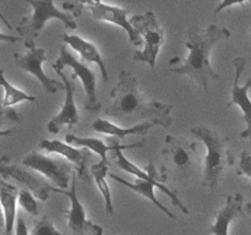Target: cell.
<instances>
[{"mask_svg":"<svg viewBox=\"0 0 251 235\" xmlns=\"http://www.w3.org/2000/svg\"><path fill=\"white\" fill-rule=\"evenodd\" d=\"M229 37L230 31L226 27L210 24L203 29L200 26H191L186 31L185 46L189 49L188 58L181 65L171 66L169 70L193 78L194 82L207 92L210 81L220 78L218 72L211 65V51L220 42Z\"/></svg>","mask_w":251,"mask_h":235,"instance_id":"cell-2","label":"cell"},{"mask_svg":"<svg viewBox=\"0 0 251 235\" xmlns=\"http://www.w3.org/2000/svg\"><path fill=\"white\" fill-rule=\"evenodd\" d=\"M22 164L26 168L43 174L46 178L53 181L56 186H59V188H63V190L69 188V181L73 180L74 171H75L70 162L61 158H51L36 151L26 154Z\"/></svg>","mask_w":251,"mask_h":235,"instance_id":"cell-8","label":"cell"},{"mask_svg":"<svg viewBox=\"0 0 251 235\" xmlns=\"http://www.w3.org/2000/svg\"><path fill=\"white\" fill-rule=\"evenodd\" d=\"M172 109V104L147 99L140 90L137 78L124 70L119 73L117 85L110 92V102L104 114L122 127L152 121L167 129L173 124Z\"/></svg>","mask_w":251,"mask_h":235,"instance_id":"cell-1","label":"cell"},{"mask_svg":"<svg viewBox=\"0 0 251 235\" xmlns=\"http://www.w3.org/2000/svg\"><path fill=\"white\" fill-rule=\"evenodd\" d=\"M1 117L6 118L9 121H14V122H21L22 118L19 113L16 112L12 108H5V109H1Z\"/></svg>","mask_w":251,"mask_h":235,"instance_id":"cell-29","label":"cell"},{"mask_svg":"<svg viewBox=\"0 0 251 235\" xmlns=\"http://www.w3.org/2000/svg\"><path fill=\"white\" fill-rule=\"evenodd\" d=\"M199 164L198 148L194 142L167 136L162 149V166L159 178L164 184L168 180H186L196 170Z\"/></svg>","mask_w":251,"mask_h":235,"instance_id":"cell-4","label":"cell"},{"mask_svg":"<svg viewBox=\"0 0 251 235\" xmlns=\"http://www.w3.org/2000/svg\"><path fill=\"white\" fill-rule=\"evenodd\" d=\"M65 140L66 143L71 144V146H78L93 151L100 157V161L107 162V153L109 151H115L118 143H119V140L115 139V137H109V139H107V143H104L103 141L95 139V137H78L73 134L66 135Z\"/></svg>","mask_w":251,"mask_h":235,"instance_id":"cell-21","label":"cell"},{"mask_svg":"<svg viewBox=\"0 0 251 235\" xmlns=\"http://www.w3.org/2000/svg\"><path fill=\"white\" fill-rule=\"evenodd\" d=\"M0 81H1V86L4 88V98H2V109L5 108H11L12 105L17 104V103L22 102H36V97L34 95L27 94L24 91L19 90L15 86H12L9 81L5 77L4 70H0Z\"/></svg>","mask_w":251,"mask_h":235,"instance_id":"cell-24","label":"cell"},{"mask_svg":"<svg viewBox=\"0 0 251 235\" xmlns=\"http://www.w3.org/2000/svg\"><path fill=\"white\" fill-rule=\"evenodd\" d=\"M15 235H28V229L22 218H19L16 220V234Z\"/></svg>","mask_w":251,"mask_h":235,"instance_id":"cell-31","label":"cell"},{"mask_svg":"<svg viewBox=\"0 0 251 235\" xmlns=\"http://www.w3.org/2000/svg\"><path fill=\"white\" fill-rule=\"evenodd\" d=\"M250 154H251V152H250Z\"/></svg>","mask_w":251,"mask_h":235,"instance_id":"cell-35","label":"cell"},{"mask_svg":"<svg viewBox=\"0 0 251 235\" xmlns=\"http://www.w3.org/2000/svg\"><path fill=\"white\" fill-rule=\"evenodd\" d=\"M19 203L28 214L37 217L39 215V206L37 203L34 195H32L29 191L21 190L19 193Z\"/></svg>","mask_w":251,"mask_h":235,"instance_id":"cell-25","label":"cell"},{"mask_svg":"<svg viewBox=\"0 0 251 235\" xmlns=\"http://www.w3.org/2000/svg\"><path fill=\"white\" fill-rule=\"evenodd\" d=\"M64 41H65V43H68L71 48L75 49L86 63L97 64L98 68H100V75H102L103 81L107 82L108 70L107 68H105V64L104 61H103L100 50H98L97 47H96L95 44L86 41V39L81 38L80 36H76V34H64Z\"/></svg>","mask_w":251,"mask_h":235,"instance_id":"cell-18","label":"cell"},{"mask_svg":"<svg viewBox=\"0 0 251 235\" xmlns=\"http://www.w3.org/2000/svg\"><path fill=\"white\" fill-rule=\"evenodd\" d=\"M145 141L137 142V143H131V144H119L118 148L115 151H113L115 158V163L119 166L120 169L125 170L126 173L132 174V175L137 176V179H142V180H146L149 183L153 184L154 186H157V188L162 191L163 193H166L169 198H171L172 203H173L176 207H178L184 214L188 215L190 213V211L188 210L185 205L179 200L178 197V191H173L171 188H167L164 184L161 183V178H159V174L157 173L156 166H154L153 162H150L149 165L146 166L145 170L140 169L136 164H134L132 162H130L126 157L123 154V149H130V148H139V147H144Z\"/></svg>","mask_w":251,"mask_h":235,"instance_id":"cell-7","label":"cell"},{"mask_svg":"<svg viewBox=\"0 0 251 235\" xmlns=\"http://www.w3.org/2000/svg\"><path fill=\"white\" fill-rule=\"evenodd\" d=\"M55 72L63 80L64 86H65V100H64V104L61 107V110L59 112V114H56L48 122V126H47L48 127V131L53 135L59 134L64 126H75L78 122V119H80L77 107H76L75 103V86H74L71 80H69L68 76L63 71L55 69Z\"/></svg>","mask_w":251,"mask_h":235,"instance_id":"cell-16","label":"cell"},{"mask_svg":"<svg viewBox=\"0 0 251 235\" xmlns=\"http://www.w3.org/2000/svg\"><path fill=\"white\" fill-rule=\"evenodd\" d=\"M1 39L2 41H7V42H11V43H14V42H17L20 38H17V37H12V36H5L4 33H1Z\"/></svg>","mask_w":251,"mask_h":235,"instance_id":"cell-32","label":"cell"},{"mask_svg":"<svg viewBox=\"0 0 251 235\" xmlns=\"http://www.w3.org/2000/svg\"><path fill=\"white\" fill-rule=\"evenodd\" d=\"M237 175L239 176H247L251 180V154L250 152H242L240 154V162L239 165L237 168Z\"/></svg>","mask_w":251,"mask_h":235,"instance_id":"cell-27","label":"cell"},{"mask_svg":"<svg viewBox=\"0 0 251 235\" xmlns=\"http://www.w3.org/2000/svg\"><path fill=\"white\" fill-rule=\"evenodd\" d=\"M191 134L205 143L207 148L203 163L202 186L211 192L216 190L221 175L228 166L234 165L235 154L229 148V137H221L218 132L205 125H199L191 129Z\"/></svg>","mask_w":251,"mask_h":235,"instance_id":"cell-3","label":"cell"},{"mask_svg":"<svg viewBox=\"0 0 251 235\" xmlns=\"http://www.w3.org/2000/svg\"><path fill=\"white\" fill-rule=\"evenodd\" d=\"M25 47L28 49L26 54H14L15 64H16L17 68L33 75L39 81L44 91L49 94L65 91V86L63 82H59V81L48 77L42 69V64L47 61L46 50L43 48L36 47V44H29V46Z\"/></svg>","mask_w":251,"mask_h":235,"instance_id":"cell-10","label":"cell"},{"mask_svg":"<svg viewBox=\"0 0 251 235\" xmlns=\"http://www.w3.org/2000/svg\"><path fill=\"white\" fill-rule=\"evenodd\" d=\"M42 149H46L49 153H56L64 157L66 161L75 164V170L77 171L78 178L90 181L88 176V163L92 158V153L87 148H76L69 143L58 141V140H43L39 143Z\"/></svg>","mask_w":251,"mask_h":235,"instance_id":"cell-15","label":"cell"},{"mask_svg":"<svg viewBox=\"0 0 251 235\" xmlns=\"http://www.w3.org/2000/svg\"><path fill=\"white\" fill-rule=\"evenodd\" d=\"M86 6L90 9L91 14L96 20H100V21L109 22V24H114L117 26H120L129 36V41L132 46L141 47L144 41H142L141 36L137 33L131 26L130 21L127 20V11L126 9L123 7L114 6V5L104 4L102 1H86Z\"/></svg>","mask_w":251,"mask_h":235,"instance_id":"cell-14","label":"cell"},{"mask_svg":"<svg viewBox=\"0 0 251 235\" xmlns=\"http://www.w3.org/2000/svg\"><path fill=\"white\" fill-rule=\"evenodd\" d=\"M69 66L75 71V75L78 76L82 82L83 88L86 93V102L85 108L90 112H98L100 109V103L98 102L97 97V86H96V75L86 64L82 61L77 60L75 55L70 53L66 48V46H63L59 51V56L56 59V63L53 65V69L63 70V68Z\"/></svg>","mask_w":251,"mask_h":235,"instance_id":"cell-9","label":"cell"},{"mask_svg":"<svg viewBox=\"0 0 251 235\" xmlns=\"http://www.w3.org/2000/svg\"><path fill=\"white\" fill-rule=\"evenodd\" d=\"M109 176L113 179V180L118 181V183H120L122 185L131 188L132 191H135V192H137L139 195L144 196V197H146L147 200L151 201V202L153 203L154 206H157V208H159V210H161L162 212L167 215V217H169L171 219H176V215L173 214V212H172V211H169L166 206L162 205V203L159 202L158 198L156 197V195H154L153 184L149 183V181H146V180H142V179H136V181H135V183H130V181H126L125 179L120 178V176L115 175V174H109Z\"/></svg>","mask_w":251,"mask_h":235,"instance_id":"cell-22","label":"cell"},{"mask_svg":"<svg viewBox=\"0 0 251 235\" xmlns=\"http://www.w3.org/2000/svg\"><path fill=\"white\" fill-rule=\"evenodd\" d=\"M77 171H74L73 180H71L70 190H63L59 188H53L50 190L54 192L61 193V195L68 196L70 200L71 207L69 211H65L68 214V225L71 232L75 235H103V229L100 225H96L86 217V211L83 206L81 205L80 198L77 196Z\"/></svg>","mask_w":251,"mask_h":235,"instance_id":"cell-11","label":"cell"},{"mask_svg":"<svg viewBox=\"0 0 251 235\" xmlns=\"http://www.w3.org/2000/svg\"><path fill=\"white\" fill-rule=\"evenodd\" d=\"M0 173H1L2 178H11L17 183L22 184L38 200L47 201L49 198V191H50L51 186L33 171L27 170L24 166L11 163L6 156H2L0 159Z\"/></svg>","mask_w":251,"mask_h":235,"instance_id":"cell-12","label":"cell"},{"mask_svg":"<svg viewBox=\"0 0 251 235\" xmlns=\"http://www.w3.org/2000/svg\"><path fill=\"white\" fill-rule=\"evenodd\" d=\"M130 24L135 31L141 36L145 47L134 54L136 61L149 64L152 72L156 75V61L162 44L164 43L163 29L158 24L156 15L152 11L144 15H136L130 20Z\"/></svg>","mask_w":251,"mask_h":235,"instance_id":"cell-6","label":"cell"},{"mask_svg":"<svg viewBox=\"0 0 251 235\" xmlns=\"http://www.w3.org/2000/svg\"><path fill=\"white\" fill-rule=\"evenodd\" d=\"M245 65H247V59L245 58L238 56V58L234 59V82H233L232 97H230L229 102L227 103V108L232 107V105H238L242 109L243 115H244V121L247 124V129L240 132L239 136L240 139H249V141L251 142V99L249 97L251 76L244 85H240V77L244 72Z\"/></svg>","mask_w":251,"mask_h":235,"instance_id":"cell-13","label":"cell"},{"mask_svg":"<svg viewBox=\"0 0 251 235\" xmlns=\"http://www.w3.org/2000/svg\"><path fill=\"white\" fill-rule=\"evenodd\" d=\"M19 190L16 186L5 183L4 179L0 181V201L4 211L5 235H11L16 220V200L19 198Z\"/></svg>","mask_w":251,"mask_h":235,"instance_id":"cell-20","label":"cell"},{"mask_svg":"<svg viewBox=\"0 0 251 235\" xmlns=\"http://www.w3.org/2000/svg\"><path fill=\"white\" fill-rule=\"evenodd\" d=\"M244 4H247V2L245 1H222L215 9V14H220L221 11H223V10L228 9V7L230 6H237V5H244Z\"/></svg>","mask_w":251,"mask_h":235,"instance_id":"cell-30","label":"cell"},{"mask_svg":"<svg viewBox=\"0 0 251 235\" xmlns=\"http://www.w3.org/2000/svg\"><path fill=\"white\" fill-rule=\"evenodd\" d=\"M153 126H157L156 122L152 121H146L141 122V124L134 125L131 127H122L115 125L114 122L109 121V120L105 119H97L92 124V127L95 131L100 132V134L109 135V136L115 137L120 141V140H124L125 137L132 136V135H146L149 132L150 129H152Z\"/></svg>","mask_w":251,"mask_h":235,"instance_id":"cell-19","label":"cell"},{"mask_svg":"<svg viewBox=\"0 0 251 235\" xmlns=\"http://www.w3.org/2000/svg\"><path fill=\"white\" fill-rule=\"evenodd\" d=\"M32 235H64L60 232L54 228L53 223L48 217L44 215L39 222L36 223L33 230H32Z\"/></svg>","mask_w":251,"mask_h":235,"instance_id":"cell-26","label":"cell"},{"mask_svg":"<svg viewBox=\"0 0 251 235\" xmlns=\"http://www.w3.org/2000/svg\"><path fill=\"white\" fill-rule=\"evenodd\" d=\"M32 6V14L24 17L16 29L20 37L24 38L25 46L36 44V39L39 37L42 29L50 20H59L63 22L65 28L76 29L77 24L74 16L66 11H60L53 1H38V0H27Z\"/></svg>","mask_w":251,"mask_h":235,"instance_id":"cell-5","label":"cell"},{"mask_svg":"<svg viewBox=\"0 0 251 235\" xmlns=\"http://www.w3.org/2000/svg\"><path fill=\"white\" fill-rule=\"evenodd\" d=\"M244 197L242 193L229 195L226 201V205L217 213L216 222L210 227L208 232L213 235H229V225L237 218L244 214Z\"/></svg>","mask_w":251,"mask_h":235,"instance_id":"cell-17","label":"cell"},{"mask_svg":"<svg viewBox=\"0 0 251 235\" xmlns=\"http://www.w3.org/2000/svg\"><path fill=\"white\" fill-rule=\"evenodd\" d=\"M83 6H86V1H64V2H61V7H63L64 10H70L75 17L81 16Z\"/></svg>","mask_w":251,"mask_h":235,"instance_id":"cell-28","label":"cell"},{"mask_svg":"<svg viewBox=\"0 0 251 235\" xmlns=\"http://www.w3.org/2000/svg\"><path fill=\"white\" fill-rule=\"evenodd\" d=\"M250 36H251V29H250ZM250 53H251V48H250Z\"/></svg>","mask_w":251,"mask_h":235,"instance_id":"cell-34","label":"cell"},{"mask_svg":"<svg viewBox=\"0 0 251 235\" xmlns=\"http://www.w3.org/2000/svg\"><path fill=\"white\" fill-rule=\"evenodd\" d=\"M91 174H92L93 179L96 180L98 188H100V193H102L103 198H104V206L105 212L109 215L113 214V202H112V193H110L109 185H108L107 178L108 175V163L107 162H98L97 164H93L91 166Z\"/></svg>","mask_w":251,"mask_h":235,"instance_id":"cell-23","label":"cell"},{"mask_svg":"<svg viewBox=\"0 0 251 235\" xmlns=\"http://www.w3.org/2000/svg\"><path fill=\"white\" fill-rule=\"evenodd\" d=\"M245 212H247L248 214L250 215V225H251V201L249 203H248L247 207H245Z\"/></svg>","mask_w":251,"mask_h":235,"instance_id":"cell-33","label":"cell"}]
</instances>
